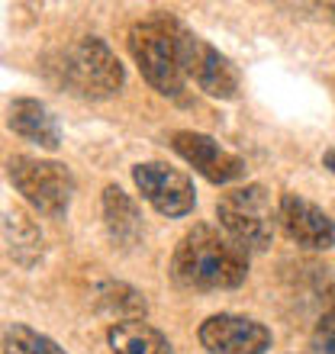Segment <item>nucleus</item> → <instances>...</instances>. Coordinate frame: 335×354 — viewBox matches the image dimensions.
<instances>
[{"instance_id": "ddd939ff", "label": "nucleus", "mask_w": 335, "mask_h": 354, "mask_svg": "<svg viewBox=\"0 0 335 354\" xmlns=\"http://www.w3.org/2000/svg\"><path fill=\"white\" fill-rule=\"evenodd\" d=\"M103 223L110 229L113 242H120V245H132L142 235L139 206H136V200L116 184H110L103 190Z\"/></svg>"}, {"instance_id": "39448f33", "label": "nucleus", "mask_w": 335, "mask_h": 354, "mask_svg": "<svg viewBox=\"0 0 335 354\" xmlns=\"http://www.w3.org/2000/svg\"><path fill=\"white\" fill-rule=\"evenodd\" d=\"M129 52H132V62L139 65L142 77L161 97H181L184 75H181V65H177L171 17H152V19H142V23H132Z\"/></svg>"}, {"instance_id": "2eb2a0df", "label": "nucleus", "mask_w": 335, "mask_h": 354, "mask_svg": "<svg viewBox=\"0 0 335 354\" xmlns=\"http://www.w3.org/2000/svg\"><path fill=\"white\" fill-rule=\"evenodd\" d=\"M97 297H100L103 309H110V313L120 316V322L123 319H136L145 313V299H142L132 287H126V283H103Z\"/></svg>"}, {"instance_id": "f257e3e1", "label": "nucleus", "mask_w": 335, "mask_h": 354, "mask_svg": "<svg viewBox=\"0 0 335 354\" xmlns=\"http://www.w3.org/2000/svg\"><path fill=\"white\" fill-rule=\"evenodd\" d=\"M171 274L187 290H233L248 277V252L213 225H194L177 242Z\"/></svg>"}, {"instance_id": "7ed1b4c3", "label": "nucleus", "mask_w": 335, "mask_h": 354, "mask_svg": "<svg viewBox=\"0 0 335 354\" xmlns=\"http://www.w3.org/2000/svg\"><path fill=\"white\" fill-rule=\"evenodd\" d=\"M58 77L81 97H110L123 87L126 71L113 48L97 36H84L58 55Z\"/></svg>"}, {"instance_id": "f03ea898", "label": "nucleus", "mask_w": 335, "mask_h": 354, "mask_svg": "<svg viewBox=\"0 0 335 354\" xmlns=\"http://www.w3.org/2000/svg\"><path fill=\"white\" fill-rule=\"evenodd\" d=\"M216 216L226 235L242 252H264L278 232V206L271 200V190L261 184L235 187L216 203Z\"/></svg>"}, {"instance_id": "dca6fc26", "label": "nucleus", "mask_w": 335, "mask_h": 354, "mask_svg": "<svg viewBox=\"0 0 335 354\" xmlns=\"http://www.w3.org/2000/svg\"><path fill=\"white\" fill-rule=\"evenodd\" d=\"M319 342L326 348V354H335V313H329L323 322H319Z\"/></svg>"}, {"instance_id": "f3484780", "label": "nucleus", "mask_w": 335, "mask_h": 354, "mask_svg": "<svg viewBox=\"0 0 335 354\" xmlns=\"http://www.w3.org/2000/svg\"><path fill=\"white\" fill-rule=\"evenodd\" d=\"M326 168L335 174V149H332V151H326Z\"/></svg>"}, {"instance_id": "4468645a", "label": "nucleus", "mask_w": 335, "mask_h": 354, "mask_svg": "<svg viewBox=\"0 0 335 354\" xmlns=\"http://www.w3.org/2000/svg\"><path fill=\"white\" fill-rule=\"evenodd\" d=\"M0 345H3L7 354H65L48 335H42V332H36V328H29V326H19V322L3 328Z\"/></svg>"}, {"instance_id": "1a4fd4ad", "label": "nucleus", "mask_w": 335, "mask_h": 354, "mask_svg": "<svg viewBox=\"0 0 335 354\" xmlns=\"http://www.w3.org/2000/svg\"><path fill=\"white\" fill-rule=\"evenodd\" d=\"M200 345L210 354H264L271 348V328L248 316L219 313L210 316L197 332Z\"/></svg>"}, {"instance_id": "9d476101", "label": "nucleus", "mask_w": 335, "mask_h": 354, "mask_svg": "<svg viewBox=\"0 0 335 354\" xmlns=\"http://www.w3.org/2000/svg\"><path fill=\"white\" fill-rule=\"evenodd\" d=\"M278 225L287 232L290 242L313 248V252H326L335 248V219L319 209L316 203H309L297 194H284L278 203Z\"/></svg>"}, {"instance_id": "20e7f679", "label": "nucleus", "mask_w": 335, "mask_h": 354, "mask_svg": "<svg viewBox=\"0 0 335 354\" xmlns=\"http://www.w3.org/2000/svg\"><path fill=\"white\" fill-rule=\"evenodd\" d=\"M171 36H174V52H177V65H181V75L184 81L190 77L197 87L216 100H235L239 97V87H242V77H239V68L229 62V58L213 48L206 39H200L197 32L171 19Z\"/></svg>"}, {"instance_id": "423d86ee", "label": "nucleus", "mask_w": 335, "mask_h": 354, "mask_svg": "<svg viewBox=\"0 0 335 354\" xmlns=\"http://www.w3.org/2000/svg\"><path fill=\"white\" fill-rule=\"evenodd\" d=\"M7 177L23 194V200L48 219H62L75 200V174L62 161L17 155L7 165Z\"/></svg>"}, {"instance_id": "9b49d317", "label": "nucleus", "mask_w": 335, "mask_h": 354, "mask_svg": "<svg viewBox=\"0 0 335 354\" xmlns=\"http://www.w3.org/2000/svg\"><path fill=\"white\" fill-rule=\"evenodd\" d=\"M7 126L10 132H17L19 139L33 142L39 149L55 151L62 145V126H58L55 113L46 103L33 100V97H17L7 106Z\"/></svg>"}, {"instance_id": "f8f14e48", "label": "nucleus", "mask_w": 335, "mask_h": 354, "mask_svg": "<svg viewBox=\"0 0 335 354\" xmlns=\"http://www.w3.org/2000/svg\"><path fill=\"white\" fill-rule=\"evenodd\" d=\"M113 354H174L171 342L161 335L155 326L142 322V319H123L113 322L107 332Z\"/></svg>"}, {"instance_id": "6e6552de", "label": "nucleus", "mask_w": 335, "mask_h": 354, "mask_svg": "<svg viewBox=\"0 0 335 354\" xmlns=\"http://www.w3.org/2000/svg\"><path fill=\"white\" fill-rule=\"evenodd\" d=\"M171 149L181 155V158L203 174L210 184H233V180H242L245 177V161L235 155V151L223 149L213 136L206 132H194V129H181L171 136Z\"/></svg>"}, {"instance_id": "0eeeda50", "label": "nucleus", "mask_w": 335, "mask_h": 354, "mask_svg": "<svg viewBox=\"0 0 335 354\" xmlns=\"http://www.w3.org/2000/svg\"><path fill=\"white\" fill-rule=\"evenodd\" d=\"M132 180L139 187L142 200L155 206V213L168 216V219H181V216L194 213L197 190L184 171L171 168L165 161H142L132 168Z\"/></svg>"}]
</instances>
